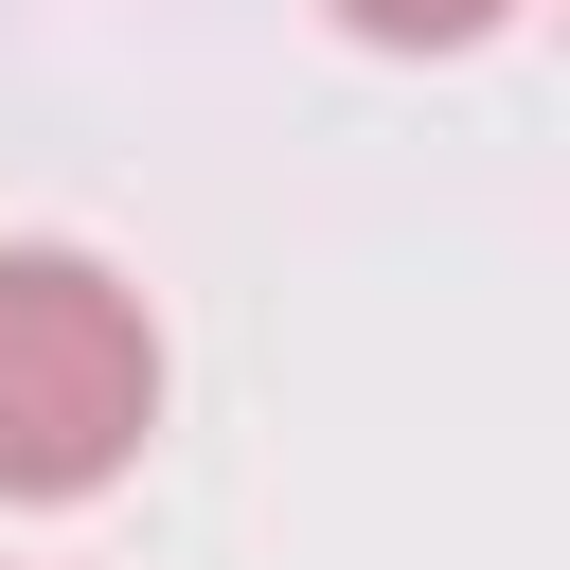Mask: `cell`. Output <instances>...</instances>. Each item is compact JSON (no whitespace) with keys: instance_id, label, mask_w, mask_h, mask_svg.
<instances>
[{"instance_id":"1","label":"cell","mask_w":570,"mask_h":570,"mask_svg":"<svg viewBox=\"0 0 570 570\" xmlns=\"http://www.w3.org/2000/svg\"><path fill=\"white\" fill-rule=\"evenodd\" d=\"M160 428V321L89 249H0V499H89Z\"/></svg>"},{"instance_id":"2","label":"cell","mask_w":570,"mask_h":570,"mask_svg":"<svg viewBox=\"0 0 570 570\" xmlns=\"http://www.w3.org/2000/svg\"><path fill=\"white\" fill-rule=\"evenodd\" d=\"M338 18H356L374 53H463V36H499L517 0H338Z\"/></svg>"}]
</instances>
